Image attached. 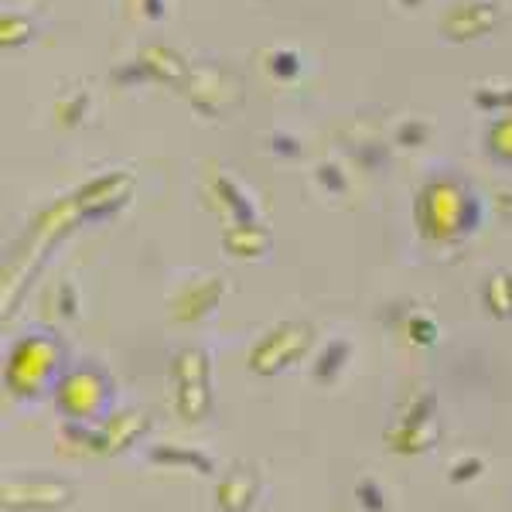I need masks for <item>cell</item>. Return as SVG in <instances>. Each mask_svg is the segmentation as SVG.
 I'll return each mask as SVG.
<instances>
[{
  "mask_svg": "<svg viewBox=\"0 0 512 512\" xmlns=\"http://www.w3.org/2000/svg\"><path fill=\"white\" fill-rule=\"evenodd\" d=\"M499 24V7L495 4H485V0H475V4H461L444 18L441 31L448 35L451 41H475Z\"/></svg>",
  "mask_w": 512,
  "mask_h": 512,
  "instance_id": "8",
  "label": "cell"
},
{
  "mask_svg": "<svg viewBox=\"0 0 512 512\" xmlns=\"http://www.w3.org/2000/svg\"><path fill=\"white\" fill-rule=\"evenodd\" d=\"M270 72H274L277 79H294L297 72H301V62H297L294 52H274L270 55Z\"/></svg>",
  "mask_w": 512,
  "mask_h": 512,
  "instance_id": "26",
  "label": "cell"
},
{
  "mask_svg": "<svg viewBox=\"0 0 512 512\" xmlns=\"http://www.w3.org/2000/svg\"><path fill=\"white\" fill-rule=\"evenodd\" d=\"M424 140H427V127H424V123H407V127H400V144L417 147V144H424Z\"/></svg>",
  "mask_w": 512,
  "mask_h": 512,
  "instance_id": "31",
  "label": "cell"
},
{
  "mask_svg": "<svg viewBox=\"0 0 512 512\" xmlns=\"http://www.w3.org/2000/svg\"><path fill=\"white\" fill-rule=\"evenodd\" d=\"M171 383H175L178 417L185 424H202L212 410L209 355H205V349H181L171 362Z\"/></svg>",
  "mask_w": 512,
  "mask_h": 512,
  "instance_id": "3",
  "label": "cell"
},
{
  "mask_svg": "<svg viewBox=\"0 0 512 512\" xmlns=\"http://www.w3.org/2000/svg\"><path fill=\"white\" fill-rule=\"evenodd\" d=\"M485 308H489L495 318L512 315V274L499 270V274L485 284Z\"/></svg>",
  "mask_w": 512,
  "mask_h": 512,
  "instance_id": "18",
  "label": "cell"
},
{
  "mask_svg": "<svg viewBox=\"0 0 512 512\" xmlns=\"http://www.w3.org/2000/svg\"><path fill=\"white\" fill-rule=\"evenodd\" d=\"M59 297H62V315H65V318H72V315H76V297H72V287H69V284L62 287Z\"/></svg>",
  "mask_w": 512,
  "mask_h": 512,
  "instance_id": "32",
  "label": "cell"
},
{
  "mask_svg": "<svg viewBox=\"0 0 512 512\" xmlns=\"http://www.w3.org/2000/svg\"><path fill=\"white\" fill-rule=\"evenodd\" d=\"M318 181L328 188V192H345V178H342V171H338L335 164H321V168H318Z\"/></svg>",
  "mask_w": 512,
  "mask_h": 512,
  "instance_id": "29",
  "label": "cell"
},
{
  "mask_svg": "<svg viewBox=\"0 0 512 512\" xmlns=\"http://www.w3.org/2000/svg\"><path fill=\"white\" fill-rule=\"evenodd\" d=\"M151 465H178V468H195V472L209 475L212 472V458L205 451H195V448H178V444H158L151 448Z\"/></svg>",
  "mask_w": 512,
  "mask_h": 512,
  "instance_id": "16",
  "label": "cell"
},
{
  "mask_svg": "<svg viewBox=\"0 0 512 512\" xmlns=\"http://www.w3.org/2000/svg\"><path fill=\"white\" fill-rule=\"evenodd\" d=\"M28 38H31V21H24L21 14H4V21H0V45L14 48L24 45Z\"/></svg>",
  "mask_w": 512,
  "mask_h": 512,
  "instance_id": "21",
  "label": "cell"
},
{
  "mask_svg": "<svg viewBox=\"0 0 512 512\" xmlns=\"http://www.w3.org/2000/svg\"><path fill=\"white\" fill-rule=\"evenodd\" d=\"M386 441H390V448L396 454H424L427 448H434V444L441 441V427H437L434 417H427V420H420V424L393 427V431L386 434Z\"/></svg>",
  "mask_w": 512,
  "mask_h": 512,
  "instance_id": "13",
  "label": "cell"
},
{
  "mask_svg": "<svg viewBox=\"0 0 512 512\" xmlns=\"http://www.w3.org/2000/svg\"><path fill=\"white\" fill-rule=\"evenodd\" d=\"M222 246H226V253H233V256L256 260V256H263L270 250V233L263 226H256V222H236V226L222 236Z\"/></svg>",
  "mask_w": 512,
  "mask_h": 512,
  "instance_id": "15",
  "label": "cell"
},
{
  "mask_svg": "<svg viewBox=\"0 0 512 512\" xmlns=\"http://www.w3.org/2000/svg\"><path fill=\"white\" fill-rule=\"evenodd\" d=\"M403 4H407V7H420V0H403Z\"/></svg>",
  "mask_w": 512,
  "mask_h": 512,
  "instance_id": "34",
  "label": "cell"
},
{
  "mask_svg": "<svg viewBox=\"0 0 512 512\" xmlns=\"http://www.w3.org/2000/svg\"><path fill=\"white\" fill-rule=\"evenodd\" d=\"M144 11L151 21H161L164 18V0H144Z\"/></svg>",
  "mask_w": 512,
  "mask_h": 512,
  "instance_id": "33",
  "label": "cell"
},
{
  "mask_svg": "<svg viewBox=\"0 0 512 512\" xmlns=\"http://www.w3.org/2000/svg\"><path fill=\"white\" fill-rule=\"evenodd\" d=\"M113 79H117L120 86H134V82H151V72H147V65L137 59V62L120 65V69L113 72Z\"/></svg>",
  "mask_w": 512,
  "mask_h": 512,
  "instance_id": "27",
  "label": "cell"
},
{
  "mask_svg": "<svg viewBox=\"0 0 512 512\" xmlns=\"http://www.w3.org/2000/svg\"><path fill=\"white\" fill-rule=\"evenodd\" d=\"M407 335L414 345H434L437 342V325L427 315H414L407 321Z\"/></svg>",
  "mask_w": 512,
  "mask_h": 512,
  "instance_id": "23",
  "label": "cell"
},
{
  "mask_svg": "<svg viewBox=\"0 0 512 512\" xmlns=\"http://www.w3.org/2000/svg\"><path fill=\"white\" fill-rule=\"evenodd\" d=\"M475 106H478V110H489V113L512 110V89H509V93H499V89H478Z\"/></svg>",
  "mask_w": 512,
  "mask_h": 512,
  "instance_id": "24",
  "label": "cell"
},
{
  "mask_svg": "<svg viewBox=\"0 0 512 512\" xmlns=\"http://www.w3.org/2000/svg\"><path fill=\"white\" fill-rule=\"evenodd\" d=\"M222 79H226V72L222 69H212V65H202V69L188 72V99H192V106L198 113H205V117H216L222 110V93L226 96H236V86H226L222 89Z\"/></svg>",
  "mask_w": 512,
  "mask_h": 512,
  "instance_id": "11",
  "label": "cell"
},
{
  "mask_svg": "<svg viewBox=\"0 0 512 512\" xmlns=\"http://www.w3.org/2000/svg\"><path fill=\"white\" fill-rule=\"evenodd\" d=\"M216 195L222 198V202H226V209L233 212V219H236V222H256V212H253L250 198L239 192V188H236L226 175H219V178H216Z\"/></svg>",
  "mask_w": 512,
  "mask_h": 512,
  "instance_id": "19",
  "label": "cell"
},
{
  "mask_svg": "<svg viewBox=\"0 0 512 512\" xmlns=\"http://www.w3.org/2000/svg\"><path fill=\"white\" fill-rule=\"evenodd\" d=\"M222 294H226V280L222 277H205V280H198V284L188 287L185 294L175 301V315L178 321H198V318H205L212 308L222 301Z\"/></svg>",
  "mask_w": 512,
  "mask_h": 512,
  "instance_id": "12",
  "label": "cell"
},
{
  "mask_svg": "<svg viewBox=\"0 0 512 512\" xmlns=\"http://www.w3.org/2000/svg\"><path fill=\"white\" fill-rule=\"evenodd\" d=\"M349 342H342V338H335V342H328L325 345V352L318 355V362H315V379L318 383H332V379L342 373V366L349 362Z\"/></svg>",
  "mask_w": 512,
  "mask_h": 512,
  "instance_id": "17",
  "label": "cell"
},
{
  "mask_svg": "<svg viewBox=\"0 0 512 512\" xmlns=\"http://www.w3.org/2000/svg\"><path fill=\"white\" fill-rule=\"evenodd\" d=\"M62 349L55 338L48 335H28L14 345L11 359H7V386L18 396H38L48 383H59Z\"/></svg>",
  "mask_w": 512,
  "mask_h": 512,
  "instance_id": "2",
  "label": "cell"
},
{
  "mask_svg": "<svg viewBox=\"0 0 512 512\" xmlns=\"http://www.w3.org/2000/svg\"><path fill=\"white\" fill-rule=\"evenodd\" d=\"M308 345H311V325H304V321H284V325H277L274 332H267L253 345L250 369L256 376H277L291 362L301 359Z\"/></svg>",
  "mask_w": 512,
  "mask_h": 512,
  "instance_id": "5",
  "label": "cell"
},
{
  "mask_svg": "<svg viewBox=\"0 0 512 512\" xmlns=\"http://www.w3.org/2000/svg\"><path fill=\"white\" fill-rule=\"evenodd\" d=\"M256 499H260V475L250 465H236L216 489L219 512H250Z\"/></svg>",
  "mask_w": 512,
  "mask_h": 512,
  "instance_id": "10",
  "label": "cell"
},
{
  "mask_svg": "<svg viewBox=\"0 0 512 512\" xmlns=\"http://www.w3.org/2000/svg\"><path fill=\"white\" fill-rule=\"evenodd\" d=\"M478 219H482L478 198L451 178L431 181L417 195V226L427 239H458L472 233Z\"/></svg>",
  "mask_w": 512,
  "mask_h": 512,
  "instance_id": "1",
  "label": "cell"
},
{
  "mask_svg": "<svg viewBox=\"0 0 512 512\" xmlns=\"http://www.w3.org/2000/svg\"><path fill=\"white\" fill-rule=\"evenodd\" d=\"M151 427V417L144 410H123V414L106 417L103 424L96 427V454H117L127 444H134L140 434H147Z\"/></svg>",
  "mask_w": 512,
  "mask_h": 512,
  "instance_id": "9",
  "label": "cell"
},
{
  "mask_svg": "<svg viewBox=\"0 0 512 512\" xmlns=\"http://www.w3.org/2000/svg\"><path fill=\"white\" fill-rule=\"evenodd\" d=\"M482 472H485L482 458H461V461H454V465L448 468V482H454V485L475 482V478L482 475Z\"/></svg>",
  "mask_w": 512,
  "mask_h": 512,
  "instance_id": "25",
  "label": "cell"
},
{
  "mask_svg": "<svg viewBox=\"0 0 512 512\" xmlns=\"http://www.w3.org/2000/svg\"><path fill=\"white\" fill-rule=\"evenodd\" d=\"M140 62H144L147 72H151V82H171V86L188 82V62L181 59L178 52L164 48V45L144 48V52H140Z\"/></svg>",
  "mask_w": 512,
  "mask_h": 512,
  "instance_id": "14",
  "label": "cell"
},
{
  "mask_svg": "<svg viewBox=\"0 0 512 512\" xmlns=\"http://www.w3.org/2000/svg\"><path fill=\"white\" fill-rule=\"evenodd\" d=\"M113 386L99 369L82 366L76 373H65L59 383H55V400H59V410L69 420H89L103 417V410L110 407Z\"/></svg>",
  "mask_w": 512,
  "mask_h": 512,
  "instance_id": "4",
  "label": "cell"
},
{
  "mask_svg": "<svg viewBox=\"0 0 512 512\" xmlns=\"http://www.w3.org/2000/svg\"><path fill=\"white\" fill-rule=\"evenodd\" d=\"M270 151L280 154V158H297L301 154V144L291 134H270Z\"/></svg>",
  "mask_w": 512,
  "mask_h": 512,
  "instance_id": "28",
  "label": "cell"
},
{
  "mask_svg": "<svg viewBox=\"0 0 512 512\" xmlns=\"http://www.w3.org/2000/svg\"><path fill=\"white\" fill-rule=\"evenodd\" d=\"M86 96H76L69 106H62V127H76V123L82 120V113H86Z\"/></svg>",
  "mask_w": 512,
  "mask_h": 512,
  "instance_id": "30",
  "label": "cell"
},
{
  "mask_svg": "<svg viewBox=\"0 0 512 512\" xmlns=\"http://www.w3.org/2000/svg\"><path fill=\"white\" fill-rule=\"evenodd\" d=\"M127 195H130V178L113 171V175L89 181L76 195V205L86 219H103V216H110L113 209H120V205L127 202Z\"/></svg>",
  "mask_w": 512,
  "mask_h": 512,
  "instance_id": "7",
  "label": "cell"
},
{
  "mask_svg": "<svg viewBox=\"0 0 512 512\" xmlns=\"http://www.w3.org/2000/svg\"><path fill=\"white\" fill-rule=\"evenodd\" d=\"M76 499V489L62 478H41V482H4L0 502L7 512H55Z\"/></svg>",
  "mask_w": 512,
  "mask_h": 512,
  "instance_id": "6",
  "label": "cell"
},
{
  "mask_svg": "<svg viewBox=\"0 0 512 512\" xmlns=\"http://www.w3.org/2000/svg\"><path fill=\"white\" fill-rule=\"evenodd\" d=\"M355 499H359V506L366 512H386V495L379 492L376 482H369V478H362L359 489H355Z\"/></svg>",
  "mask_w": 512,
  "mask_h": 512,
  "instance_id": "22",
  "label": "cell"
},
{
  "mask_svg": "<svg viewBox=\"0 0 512 512\" xmlns=\"http://www.w3.org/2000/svg\"><path fill=\"white\" fill-rule=\"evenodd\" d=\"M489 151L502 164H512V113H506L502 120L492 123V130H489Z\"/></svg>",
  "mask_w": 512,
  "mask_h": 512,
  "instance_id": "20",
  "label": "cell"
}]
</instances>
